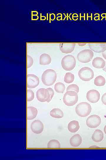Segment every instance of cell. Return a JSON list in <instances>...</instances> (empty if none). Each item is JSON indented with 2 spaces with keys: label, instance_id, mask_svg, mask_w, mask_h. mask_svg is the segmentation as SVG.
<instances>
[{
  "label": "cell",
  "instance_id": "obj_27",
  "mask_svg": "<svg viewBox=\"0 0 106 160\" xmlns=\"http://www.w3.org/2000/svg\"><path fill=\"white\" fill-rule=\"evenodd\" d=\"M33 63V60L32 57L29 55L27 56V68L31 67Z\"/></svg>",
  "mask_w": 106,
  "mask_h": 160
},
{
  "label": "cell",
  "instance_id": "obj_24",
  "mask_svg": "<svg viewBox=\"0 0 106 160\" xmlns=\"http://www.w3.org/2000/svg\"><path fill=\"white\" fill-rule=\"evenodd\" d=\"M74 74L70 72H67L66 73L64 78V81L67 83H70L74 81Z\"/></svg>",
  "mask_w": 106,
  "mask_h": 160
},
{
  "label": "cell",
  "instance_id": "obj_12",
  "mask_svg": "<svg viewBox=\"0 0 106 160\" xmlns=\"http://www.w3.org/2000/svg\"><path fill=\"white\" fill-rule=\"evenodd\" d=\"M75 45L74 43H62L59 44V48L62 52L69 53L74 51Z\"/></svg>",
  "mask_w": 106,
  "mask_h": 160
},
{
  "label": "cell",
  "instance_id": "obj_28",
  "mask_svg": "<svg viewBox=\"0 0 106 160\" xmlns=\"http://www.w3.org/2000/svg\"><path fill=\"white\" fill-rule=\"evenodd\" d=\"M49 91L50 94V95H51V97H50V100H51L52 99V98H53V96H54V90H53V89L51 88H50V87H49V88H47Z\"/></svg>",
  "mask_w": 106,
  "mask_h": 160
},
{
  "label": "cell",
  "instance_id": "obj_2",
  "mask_svg": "<svg viewBox=\"0 0 106 160\" xmlns=\"http://www.w3.org/2000/svg\"><path fill=\"white\" fill-rule=\"evenodd\" d=\"M92 111L91 105L86 102L79 103L76 106L75 111L79 116L85 117L89 115Z\"/></svg>",
  "mask_w": 106,
  "mask_h": 160
},
{
  "label": "cell",
  "instance_id": "obj_11",
  "mask_svg": "<svg viewBox=\"0 0 106 160\" xmlns=\"http://www.w3.org/2000/svg\"><path fill=\"white\" fill-rule=\"evenodd\" d=\"M30 128L33 133L39 134L43 131L44 125L42 122L40 120H35L32 123Z\"/></svg>",
  "mask_w": 106,
  "mask_h": 160
},
{
  "label": "cell",
  "instance_id": "obj_23",
  "mask_svg": "<svg viewBox=\"0 0 106 160\" xmlns=\"http://www.w3.org/2000/svg\"><path fill=\"white\" fill-rule=\"evenodd\" d=\"M60 146L59 141L55 139L50 140L47 143V148H60Z\"/></svg>",
  "mask_w": 106,
  "mask_h": 160
},
{
  "label": "cell",
  "instance_id": "obj_19",
  "mask_svg": "<svg viewBox=\"0 0 106 160\" xmlns=\"http://www.w3.org/2000/svg\"><path fill=\"white\" fill-rule=\"evenodd\" d=\"M52 59L50 55L46 53L42 54L39 57V63L41 65H46L49 64Z\"/></svg>",
  "mask_w": 106,
  "mask_h": 160
},
{
  "label": "cell",
  "instance_id": "obj_16",
  "mask_svg": "<svg viewBox=\"0 0 106 160\" xmlns=\"http://www.w3.org/2000/svg\"><path fill=\"white\" fill-rule=\"evenodd\" d=\"M38 113L37 108L33 106H28L27 108V119L31 120L36 117Z\"/></svg>",
  "mask_w": 106,
  "mask_h": 160
},
{
  "label": "cell",
  "instance_id": "obj_34",
  "mask_svg": "<svg viewBox=\"0 0 106 160\" xmlns=\"http://www.w3.org/2000/svg\"><path fill=\"white\" fill-rule=\"evenodd\" d=\"M104 131L105 132V133L106 134V125L104 127Z\"/></svg>",
  "mask_w": 106,
  "mask_h": 160
},
{
  "label": "cell",
  "instance_id": "obj_22",
  "mask_svg": "<svg viewBox=\"0 0 106 160\" xmlns=\"http://www.w3.org/2000/svg\"><path fill=\"white\" fill-rule=\"evenodd\" d=\"M65 87L64 84L61 82L56 83L54 86L55 91L58 93H63L65 90Z\"/></svg>",
  "mask_w": 106,
  "mask_h": 160
},
{
  "label": "cell",
  "instance_id": "obj_26",
  "mask_svg": "<svg viewBox=\"0 0 106 160\" xmlns=\"http://www.w3.org/2000/svg\"><path fill=\"white\" fill-rule=\"evenodd\" d=\"M34 98V93L31 89H28L27 90V100L30 102Z\"/></svg>",
  "mask_w": 106,
  "mask_h": 160
},
{
  "label": "cell",
  "instance_id": "obj_8",
  "mask_svg": "<svg viewBox=\"0 0 106 160\" xmlns=\"http://www.w3.org/2000/svg\"><path fill=\"white\" fill-rule=\"evenodd\" d=\"M101 123V119L97 115L94 114L89 116L87 119V125L90 128H96L99 126Z\"/></svg>",
  "mask_w": 106,
  "mask_h": 160
},
{
  "label": "cell",
  "instance_id": "obj_14",
  "mask_svg": "<svg viewBox=\"0 0 106 160\" xmlns=\"http://www.w3.org/2000/svg\"><path fill=\"white\" fill-rule=\"evenodd\" d=\"M82 141V138L79 134H77L73 135L69 140L70 145L73 147H77L80 146Z\"/></svg>",
  "mask_w": 106,
  "mask_h": 160
},
{
  "label": "cell",
  "instance_id": "obj_18",
  "mask_svg": "<svg viewBox=\"0 0 106 160\" xmlns=\"http://www.w3.org/2000/svg\"><path fill=\"white\" fill-rule=\"evenodd\" d=\"M68 129L71 132L75 133L79 129L80 126L78 121L74 120L70 121L68 124Z\"/></svg>",
  "mask_w": 106,
  "mask_h": 160
},
{
  "label": "cell",
  "instance_id": "obj_13",
  "mask_svg": "<svg viewBox=\"0 0 106 160\" xmlns=\"http://www.w3.org/2000/svg\"><path fill=\"white\" fill-rule=\"evenodd\" d=\"M88 46L91 50L97 52H103L106 50V44L90 43Z\"/></svg>",
  "mask_w": 106,
  "mask_h": 160
},
{
  "label": "cell",
  "instance_id": "obj_30",
  "mask_svg": "<svg viewBox=\"0 0 106 160\" xmlns=\"http://www.w3.org/2000/svg\"><path fill=\"white\" fill-rule=\"evenodd\" d=\"M102 55L103 57L106 60V50L102 53Z\"/></svg>",
  "mask_w": 106,
  "mask_h": 160
},
{
  "label": "cell",
  "instance_id": "obj_29",
  "mask_svg": "<svg viewBox=\"0 0 106 160\" xmlns=\"http://www.w3.org/2000/svg\"><path fill=\"white\" fill-rule=\"evenodd\" d=\"M101 100L103 103L106 105V92L102 95L101 97Z\"/></svg>",
  "mask_w": 106,
  "mask_h": 160
},
{
  "label": "cell",
  "instance_id": "obj_21",
  "mask_svg": "<svg viewBox=\"0 0 106 160\" xmlns=\"http://www.w3.org/2000/svg\"><path fill=\"white\" fill-rule=\"evenodd\" d=\"M105 78L101 75H99L95 77L94 79V83L97 86H103L105 83Z\"/></svg>",
  "mask_w": 106,
  "mask_h": 160
},
{
  "label": "cell",
  "instance_id": "obj_25",
  "mask_svg": "<svg viewBox=\"0 0 106 160\" xmlns=\"http://www.w3.org/2000/svg\"><path fill=\"white\" fill-rule=\"evenodd\" d=\"M79 86L75 84H72L68 86L67 88V91L72 90L78 93L79 92Z\"/></svg>",
  "mask_w": 106,
  "mask_h": 160
},
{
  "label": "cell",
  "instance_id": "obj_17",
  "mask_svg": "<svg viewBox=\"0 0 106 160\" xmlns=\"http://www.w3.org/2000/svg\"><path fill=\"white\" fill-rule=\"evenodd\" d=\"M104 138V134L100 129H96L92 135V138L94 142L98 143L101 141Z\"/></svg>",
  "mask_w": 106,
  "mask_h": 160
},
{
  "label": "cell",
  "instance_id": "obj_4",
  "mask_svg": "<svg viewBox=\"0 0 106 160\" xmlns=\"http://www.w3.org/2000/svg\"><path fill=\"white\" fill-rule=\"evenodd\" d=\"M78 99L77 93L74 91H67L63 97V101L67 106H72L75 105L78 101Z\"/></svg>",
  "mask_w": 106,
  "mask_h": 160
},
{
  "label": "cell",
  "instance_id": "obj_6",
  "mask_svg": "<svg viewBox=\"0 0 106 160\" xmlns=\"http://www.w3.org/2000/svg\"><path fill=\"white\" fill-rule=\"evenodd\" d=\"M78 74L80 78L84 81H89L94 76V72L92 70L88 67H84L79 71Z\"/></svg>",
  "mask_w": 106,
  "mask_h": 160
},
{
  "label": "cell",
  "instance_id": "obj_3",
  "mask_svg": "<svg viewBox=\"0 0 106 160\" xmlns=\"http://www.w3.org/2000/svg\"><path fill=\"white\" fill-rule=\"evenodd\" d=\"M61 64L62 68L65 70L70 71L73 69L76 65V60L72 55H68L64 56L62 59Z\"/></svg>",
  "mask_w": 106,
  "mask_h": 160
},
{
  "label": "cell",
  "instance_id": "obj_31",
  "mask_svg": "<svg viewBox=\"0 0 106 160\" xmlns=\"http://www.w3.org/2000/svg\"><path fill=\"white\" fill-rule=\"evenodd\" d=\"M86 43H78V44L80 46H83L86 44Z\"/></svg>",
  "mask_w": 106,
  "mask_h": 160
},
{
  "label": "cell",
  "instance_id": "obj_20",
  "mask_svg": "<svg viewBox=\"0 0 106 160\" xmlns=\"http://www.w3.org/2000/svg\"><path fill=\"white\" fill-rule=\"evenodd\" d=\"M50 115L52 117L57 119H60L64 116L63 113L59 108H54L52 109L50 112Z\"/></svg>",
  "mask_w": 106,
  "mask_h": 160
},
{
  "label": "cell",
  "instance_id": "obj_10",
  "mask_svg": "<svg viewBox=\"0 0 106 160\" xmlns=\"http://www.w3.org/2000/svg\"><path fill=\"white\" fill-rule=\"evenodd\" d=\"M100 92L96 89H90L87 92L86 94L87 100L92 103L97 102L100 99Z\"/></svg>",
  "mask_w": 106,
  "mask_h": 160
},
{
  "label": "cell",
  "instance_id": "obj_33",
  "mask_svg": "<svg viewBox=\"0 0 106 160\" xmlns=\"http://www.w3.org/2000/svg\"><path fill=\"white\" fill-rule=\"evenodd\" d=\"M99 147H98V146H95V145H93L91 146L90 147V148H99Z\"/></svg>",
  "mask_w": 106,
  "mask_h": 160
},
{
  "label": "cell",
  "instance_id": "obj_9",
  "mask_svg": "<svg viewBox=\"0 0 106 160\" xmlns=\"http://www.w3.org/2000/svg\"><path fill=\"white\" fill-rule=\"evenodd\" d=\"M39 83V78L34 74L27 75V86L28 88L32 89L37 86Z\"/></svg>",
  "mask_w": 106,
  "mask_h": 160
},
{
  "label": "cell",
  "instance_id": "obj_7",
  "mask_svg": "<svg viewBox=\"0 0 106 160\" xmlns=\"http://www.w3.org/2000/svg\"><path fill=\"white\" fill-rule=\"evenodd\" d=\"M50 94L47 89L41 88L36 92V97L37 100L41 102L50 101Z\"/></svg>",
  "mask_w": 106,
  "mask_h": 160
},
{
  "label": "cell",
  "instance_id": "obj_32",
  "mask_svg": "<svg viewBox=\"0 0 106 160\" xmlns=\"http://www.w3.org/2000/svg\"><path fill=\"white\" fill-rule=\"evenodd\" d=\"M102 69L106 72V61H105V67L102 68Z\"/></svg>",
  "mask_w": 106,
  "mask_h": 160
},
{
  "label": "cell",
  "instance_id": "obj_5",
  "mask_svg": "<svg viewBox=\"0 0 106 160\" xmlns=\"http://www.w3.org/2000/svg\"><path fill=\"white\" fill-rule=\"evenodd\" d=\"M93 51L90 49L83 50L78 53L77 55L78 60L80 62L86 63L90 62L94 56Z\"/></svg>",
  "mask_w": 106,
  "mask_h": 160
},
{
  "label": "cell",
  "instance_id": "obj_1",
  "mask_svg": "<svg viewBox=\"0 0 106 160\" xmlns=\"http://www.w3.org/2000/svg\"><path fill=\"white\" fill-rule=\"evenodd\" d=\"M57 78V74L54 70L49 69L45 70L43 73L41 77L42 81L46 86L52 85Z\"/></svg>",
  "mask_w": 106,
  "mask_h": 160
},
{
  "label": "cell",
  "instance_id": "obj_15",
  "mask_svg": "<svg viewBox=\"0 0 106 160\" xmlns=\"http://www.w3.org/2000/svg\"><path fill=\"white\" fill-rule=\"evenodd\" d=\"M92 63L94 67L97 68H101L105 67V62L102 57H97L93 59Z\"/></svg>",
  "mask_w": 106,
  "mask_h": 160
}]
</instances>
